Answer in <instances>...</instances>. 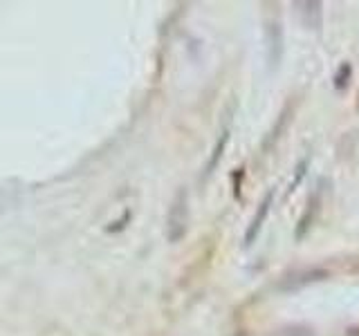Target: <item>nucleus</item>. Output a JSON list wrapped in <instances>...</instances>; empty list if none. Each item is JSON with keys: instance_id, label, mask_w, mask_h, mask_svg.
Returning a JSON list of instances; mask_svg holds the SVG:
<instances>
[{"instance_id": "1", "label": "nucleus", "mask_w": 359, "mask_h": 336, "mask_svg": "<svg viewBox=\"0 0 359 336\" xmlns=\"http://www.w3.org/2000/svg\"><path fill=\"white\" fill-rule=\"evenodd\" d=\"M272 197H274V190H272V193H269V195L265 197V202L261 204V209H258L256 218H254V222H252V227H250V231H247V235H245V244H247V246H250V244L254 242V238L258 235V231H261V227H263V220H265L267 211H269V204H272Z\"/></svg>"}, {"instance_id": "2", "label": "nucleus", "mask_w": 359, "mask_h": 336, "mask_svg": "<svg viewBox=\"0 0 359 336\" xmlns=\"http://www.w3.org/2000/svg\"><path fill=\"white\" fill-rule=\"evenodd\" d=\"M227 137H229V132H222V137H220V144H218V148H216V153H213V160H211V164L207 166V175L213 171V166L218 164V160H220V150L224 148V144H227Z\"/></svg>"}]
</instances>
